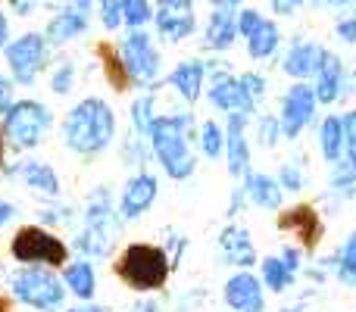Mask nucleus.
<instances>
[{
    "mask_svg": "<svg viewBox=\"0 0 356 312\" xmlns=\"http://www.w3.org/2000/svg\"><path fill=\"white\" fill-rule=\"evenodd\" d=\"M197 131V122L191 113H166L156 116L147 131L150 154L156 156L160 169L172 181H188L197 169V156L191 150V138Z\"/></svg>",
    "mask_w": 356,
    "mask_h": 312,
    "instance_id": "f257e3e1",
    "label": "nucleus"
},
{
    "mask_svg": "<svg viewBox=\"0 0 356 312\" xmlns=\"http://www.w3.org/2000/svg\"><path fill=\"white\" fill-rule=\"evenodd\" d=\"M116 138V116L110 104L100 97H88L69 110L63 119V144L79 156H97Z\"/></svg>",
    "mask_w": 356,
    "mask_h": 312,
    "instance_id": "f03ea898",
    "label": "nucleus"
},
{
    "mask_svg": "<svg viewBox=\"0 0 356 312\" xmlns=\"http://www.w3.org/2000/svg\"><path fill=\"white\" fill-rule=\"evenodd\" d=\"M169 272H172V256L156 244H129L116 263V275L138 294L166 288Z\"/></svg>",
    "mask_w": 356,
    "mask_h": 312,
    "instance_id": "7ed1b4c3",
    "label": "nucleus"
},
{
    "mask_svg": "<svg viewBox=\"0 0 356 312\" xmlns=\"http://www.w3.org/2000/svg\"><path fill=\"white\" fill-rule=\"evenodd\" d=\"M13 297L35 312H60L66 303V284L44 265H22L6 278Z\"/></svg>",
    "mask_w": 356,
    "mask_h": 312,
    "instance_id": "20e7f679",
    "label": "nucleus"
},
{
    "mask_svg": "<svg viewBox=\"0 0 356 312\" xmlns=\"http://www.w3.org/2000/svg\"><path fill=\"white\" fill-rule=\"evenodd\" d=\"M50 125H54V116H50V110L44 104H38V100H16V104L3 113L6 138H10V144H16V147H22V150L38 147Z\"/></svg>",
    "mask_w": 356,
    "mask_h": 312,
    "instance_id": "39448f33",
    "label": "nucleus"
},
{
    "mask_svg": "<svg viewBox=\"0 0 356 312\" xmlns=\"http://www.w3.org/2000/svg\"><path fill=\"white\" fill-rule=\"evenodd\" d=\"M13 259L22 265H66L69 247L47 228L25 225L13 238Z\"/></svg>",
    "mask_w": 356,
    "mask_h": 312,
    "instance_id": "423d86ee",
    "label": "nucleus"
},
{
    "mask_svg": "<svg viewBox=\"0 0 356 312\" xmlns=\"http://www.w3.org/2000/svg\"><path fill=\"white\" fill-rule=\"evenodd\" d=\"M119 60H122L129 81H135V85H141V88H150L156 81V75H160V50L154 47L150 35L141 28H131L129 35L122 38V44H119Z\"/></svg>",
    "mask_w": 356,
    "mask_h": 312,
    "instance_id": "0eeeda50",
    "label": "nucleus"
},
{
    "mask_svg": "<svg viewBox=\"0 0 356 312\" xmlns=\"http://www.w3.org/2000/svg\"><path fill=\"white\" fill-rule=\"evenodd\" d=\"M316 110H319V104H316L313 85H307V81H294V85L284 91L282 106H278V122H282L284 141H297V138L313 125Z\"/></svg>",
    "mask_w": 356,
    "mask_h": 312,
    "instance_id": "6e6552de",
    "label": "nucleus"
},
{
    "mask_svg": "<svg viewBox=\"0 0 356 312\" xmlns=\"http://www.w3.org/2000/svg\"><path fill=\"white\" fill-rule=\"evenodd\" d=\"M44 60H47V44L41 35H22L6 47V63L19 85H31L44 69Z\"/></svg>",
    "mask_w": 356,
    "mask_h": 312,
    "instance_id": "1a4fd4ad",
    "label": "nucleus"
},
{
    "mask_svg": "<svg viewBox=\"0 0 356 312\" xmlns=\"http://www.w3.org/2000/svg\"><path fill=\"white\" fill-rule=\"evenodd\" d=\"M222 300L232 312H266V288L250 269L234 272L222 288Z\"/></svg>",
    "mask_w": 356,
    "mask_h": 312,
    "instance_id": "9d476101",
    "label": "nucleus"
},
{
    "mask_svg": "<svg viewBox=\"0 0 356 312\" xmlns=\"http://www.w3.org/2000/svg\"><path fill=\"white\" fill-rule=\"evenodd\" d=\"M156 194H160L156 175H150V172H144V169L138 172V175H131L122 188V197H119V219L122 222L141 219V215L156 203Z\"/></svg>",
    "mask_w": 356,
    "mask_h": 312,
    "instance_id": "9b49d317",
    "label": "nucleus"
},
{
    "mask_svg": "<svg viewBox=\"0 0 356 312\" xmlns=\"http://www.w3.org/2000/svg\"><path fill=\"white\" fill-rule=\"evenodd\" d=\"M247 125H250V116H244V113L225 116V163L232 178H244L250 172V135H247Z\"/></svg>",
    "mask_w": 356,
    "mask_h": 312,
    "instance_id": "f8f14e48",
    "label": "nucleus"
},
{
    "mask_svg": "<svg viewBox=\"0 0 356 312\" xmlns=\"http://www.w3.org/2000/svg\"><path fill=\"white\" fill-rule=\"evenodd\" d=\"M154 22L166 41H184L197 25L194 3L191 0H160L154 10Z\"/></svg>",
    "mask_w": 356,
    "mask_h": 312,
    "instance_id": "ddd939ff",
    "label": "nucleus"
},
{
    "mask_svg": "<svg viewBox=\"0 0 356 312\" xmlns=\"http://www.w3.org/2000/svg\"><path fill=\"white\" fill-rule=\"evenodd\" d=\"M219 259L225 265H234V269H253L259 263L257 244H253L250 231L244 225H228L222 228L219 234Z\"/></svg>",
    "mask_w": 356,
    "mask_h": 312,
    "instance_id": "4468645a",
    "label": "nucleus"
},
{
    "mask_svg": "<svg viewBox=\"0 0 356 312\" xmlns=\"http://www.w3.org/2000/svg\"><path fill=\"white\" fill-rule=\"evenodd\" d=\"M278 228L294 234V238L300 240L303 250H316L319 240H322V219L313 206H307V203L282 209V215H278Z\"/></svg>",
    "mask_w": 356,
    "mask_h": 312,
    "instance_id": "2eb2a0df",
    "label": "nucleus"
},
{
    "mask_svg": "<svg viewBox=\"0 0 356 312\" xmlns=\"http://www.w3.org/2000/svg\"><path fill=\"white\" fill-rule=\"evenodd\" d=\"M241 188L247 194V203H253L257 209H266V213H282L284 209V190L278 184L275 175L269 172H247L241 178Z\"/></svg>",
    "mask_w": 356,
    "mask_h": 312,
    "instance_id": "dca6fc26",
    "label": "nucleus"
},
{
    "mask_svg": "<svg viewBox=\"0 0 356 312\" xmlns=\"http://www.w3.org/2000/svg\"><path fill=\"white\" fill-rule=\"evenodd\" d=\"M313 94H316V104L319 106H332L341 100L344 94V63H341L338 54L325 50L319 63V72H316V81H313Z\"/></svg>",
    "mask_w": 356,
    "mask_h": 312,
    "instance_id": "f3484780",
    "label": "nucleus"
},
{
    "mask_svg": "<svg viewBox=\"0 0 356 312\" xmlns=\"http://www.w3.org/2000/svg\"><path fill=\"white\" fill-rule=\"evenodd\" d=\"M322 56H325V47H319V44H313V41H294V44H291V50L284 54L282 69H284V75H291L294 81L316 79Z\"/></svg>",
    "mask_w": 356,
    "mask_h": 312,
    "instance_id": "a211bd4d",
    "label": "nucleus"
},
{
    "mask_svg": "<svg viewBox=\"0 0 356 312\" xmlns=\"http://www.w3.org/2000/svg\"><path fill=\"white\" fill-rule=\"evenodd\" d=\"M238 13H241V3H225V6H216L213 16H209V25H207V44L209 50H228L238 38Z\"/></svg>",
    "mask_w": 356,
    "mask_h": 312,
    "instance_id": "6ab92c4d",
    "label": "nucleus"
},
{
    "mask_svg": "<svg viewBox=\"0 0 356 312\" xmlns=\"http://www.w3.org/2000/svg\"><path fill=\"white\" fill-rule=\"evenodd\" d=\"M10 175L22 178L25 188H31L35 194L41 197H60V175L54 172V165L41 163V159H25V163H19L16 169H6Z\"/></svg>",
    "mask_w": 356,
    "mask_h": 312,
    "instance_id": "aec40b11",
    "label": "nucleus"
},
{
    "mask_svg": "<svg viewBox=\"0 0 356 312\" xmlns=\"http://www.w3.org/2000/svg\"><path fill=\"white\" fill-rule=\"evenodd\" d=\"M119 225L122 222H106V225H85L75 238V250H81L88 259H104L113 253L119 240Z\"/></svg>",
    "mask_w": 356,
    "mask_h": 312,
    "instance_id": "412c9836",
    "label": "nucleus"
},
{
    "mask_svg": "<svg viewBox=\"0 0 356 312\" xmlns=\"http://www.w3.org/2000/svg\"><path fill=\"white\" fill-rule=\"evenodd\" d=\"M207 97H209V104H213V110L225 113V116L241 113V85L228 69H216V72L209 75Z\"/></svg>",
    "mask_w": 356,
    "mask_h": 312,
    "instance_id": "4be33fe9",
    "label": "nucleus"
},
{
    "mask_svg": "<svg viewBox=\"0 0 356 312\" xmlns=\"http://www.w3.org/2000/svg\"><path fill=\"white\" fill-rule=\"evenodd\" d=\"M203 81H207V66H203L200 60H184L169 72V85H172L188 104H197V97L203 94Z\"/></svg>",
    "mask_w": 356,
    "mask_h": 312,
    "instance_id": "5701e85b",
    "label": "nucleus"
},
{
    "mask_svg": "<svg viewBox=\"0 0 356 312\" xmlns=\"http://www.w3.org/2000/svg\"><path fill=\"white\" fill-rule=\"evenodd\" d=\"M316 147H319L322 163H328V165L344 159V129H341V116L328 113V116L316 125Z\"/></svg>",
    "mask_w": 356,
    "mask_h": 312,
    "instance_id": "b1692460",
    "label": "nucleus"
},
{
    "mask_svg": "<svg viewBox=\"0 0 356 312\" xmlns=\"http://www.w3.org/2000/svg\"><path fill=\"white\" fill-rule=\"evenodd\" d=\"M63 284L69 288V294H75L79 300H94L97 294V272L88 259H75V263L63 265Z\"/></svg>",
    "mask_w": 356,
    "mask_h": 312,
    "instance_id": "393cba45",
    "label": "nucleus"
},
{
    "mask_svg": "<svg viewBox=\"0 0 356 312\" xmlns=\"http://www.w3.org/2000/svg\"><path fill=\"white\" fill-rule=\"evenodd\" d=\"M259 281L269 294H288L297 284V275L288 269L282 256H263L259 259Z\"/></svg>",
    "mask_w": 356,
    "mask_h": 312,
    "instance_id": "a878e982",
    "label": "nucleus"
},
{
    "mask_svg": "<svg viewBox=\"0 0 356 312\" xmlns=\"http://www.w3.org/2000/svg\"><path fill=\"white\" fill-rule=\"evenodd\" d=\"M85 28H88V13L81 10V6H75V10H63L60 16L50 19V25H47V41H54V44L72 41V38L81 35Z\"/></svg>",
    "mask_w": 356,
    "mask_h": 312,
    "instance_id": "bb28decb",
    "label": "nucleus"
},
{
    "mask_svg": "<svg viewBox=\"0 0 356 312\" xmlns=\"http://www.w3.org/2000/svg\"><path fill=\"white\" fill-rule=\"evenodd\" d=\"M325 265H328V272H332L338 281L356 284V231L347 234L344 244L338 247V253H334Z\"/></svg>",
    "mask_w": 356,
    "mask_h": 312,
    "instance_id": "cd10ccee",
    "label": "nucleus"
},
{
    "mask_svg": "<svg viewBox=\"0 0 356 312\" xmlns=\"http://www.w3.org/2000/svg\"><path fill=\"white\" fill-rule=\"evenodd\" d=\"M278 44H282V31H278V25L269 22V19H263L259 28L247 38V50H250L253 60H269L278 50Z\"/></svg>",
    "mask_w": 356,
    "mask_h": 312,
    "instance_id": "c85d7f7f",
    "label": "nucleus"
},
{
    "mask_svg": "<svg viewBox=\"0 0 356 312\" xmlns=\"http://www.w3.org/2000/svg\"><path fill=\"white\" fill-rule=\"evenodd\" d=\"M328 194L334 200H353L356 197V165L347 159H338L328 175Z\"/></svg>",
    "mask_w": 356,
    "mask_h": 312,
    "instance_id": "c756f323",
    "label": "nucleus"
},
{
    "mask_svg": "<svg viewBox=\"0 0 356 312\" xmlns=\"http://www.w3.org/2000/svg\"><path fill=\"white\" fill-rule=\"evenodd\" d=\"M238 85H241V113H244V116H253L257 106L263 104L269 81H266V75H259V72H244V75H238Z\"/></svg>",
    "mask_w": 356,
    "mask_h": 312,
    "instance_id": "7c9ffc66",
    "label": "nucleus"
},
{
    "mask_svg": "<svg viewBox=\"0 0 356 312\" xmlns=\"http://www.w3.org/2000/svg\"><path fill=\"white\" fill-rule=\"evenodd\" d=\"M197 147L207 159H219L225 156V125H219L216 119L197 125Z\"/></svg>",
    "mask_w": 356,
    "mask_h": 312,
    "instance_id": "2f4dec72",
    "label": "nucleus"
},
{
    "mask_svg": "<svg viewBox=\"0 0 356 312\" xmlns=\"http://www.w3.org/2000/svg\"><path fill=\"white\" fill-rule=\"evenodd\" d=\"M278 184H282V190L284 194H300L303 188H307V181H309V172H307V159L303 156H291V159H284L282 165H278Z\"/></svg>",
    "mask_w": 356,
    "mask_h": 312,
    "instance_id": "473e14b6",
    "label": "nucleus"
},
{
    "mask_svg": "<svg viewBox=\"0 0 356 312\" xmlns=\"http://www.w3.org/2000/svg\"><path fill=\"white\" fill-rule=\"evenodd\" d=\"M156 113H154V97L150 94H144V97H138L135 104H131V135L138 138H147L150 125H154Z\"/></svg>",
    "mask_w": 356,
    "mask_h": 312,
    "instance_id": "72a5a7b5",
    "label": "nucleus"
},
{
    "mask_svg": "<svg viewBox=\"0 0 356 312\" xmlns=\"http://www.w3.org/2000/svg\"><path fill=\"white\" fill-rule=\"evenodd\" d=\"M253 138H257V144L263 150H275L278 141H282V122H278V116H259Z\"/></svg>",
    "mask_w": 356,
    "mask_h": 312,
    "instance_id": "f704fd0d",
    "label": "nucleus"
},
{
    "mask_svg": "<svg viewBox=\"0 0 356 312\" xmlns=\"http://www.w3.org/2000/svg\"><path fill=\"white\" fill-rule=\"evenodd\" d=\"M119 3H122V22H129L131 28H141V25L154 16L147 0H119Z\"/></svg>",
    "mask_w": 356,
    "mask_h": 312,
    "instance_id": "c9c22d12",
    "label": "nucleus"
},
{
    "mask_svg": "<svg viewBox=\"0 0 356 312\" xmlns=\"http://www.w3.org/2000/svg\"><path fill=\"white\" fill-rule=\"evenodd\" d=\"M341 129H344V159L356 165V110H347L341 116Z\"/></svg>",
    "mask_w": 356,
    "mask_h": 312,
    "instance_id": "e433bc0d",
    "label": "nucleus"
},
{
    "mask_svg": "<svg viewBox=\"0 0 356 312\" xmlns=\"http://www.w3.org/2000/svg\"><path fill=\"white\" fill-rule=\"evenodd\" d=\"M263 19H266V16H259L257 10H241V13H238V35H241V38H250L253 31L259 28V22H263Z\"/></svg>",
    "mask_w": 356,
    "mask_h": 312,
    "instance_id": "4c0bfd02",
    "label": "nucleus"
},
{
    "mask_svg": "<svg viewBox=\"0 0 356 312\" xmlns=\"http://www.w3.org/2000/svg\"><path fill=\"white\" fill-rule=\"evenodd\" d=\"M72 81H75V69L66 63V66H60L54 72V81H50V88H54L56 94H69V91H72Z\"/></svg>",
    "mask_w": 356,
    "mask_h": 312,
    "instance_id": "58836bf2",
    "label": "nucleus"
},
{
    "mask_svg": "<svg viewBox=\"0 0 356 312\" xmlns=\"http://www.w3.org/2000/svg\"><path fill=\"white\" fill-rule=\"evenodd\" d=\"M278 256L284 259V263H288V269L294 272V275H300L303 269H307V265H303V247H294V244H284L282 247V253H278Z\"/></svg>",
    "mask_w": 356,
    "mask_h": 312,
    "instance_id": "ea45409f",
    "label": "nucleus"
},
{
    "mask_svg": "<svg viewBox=\"0 0 356 312\" xmlns=\"http://www.w3.org/2000/svg\"><path fill=\"white\" fill-rule=\"evenodd\" d=\"M334 31H338V41H344V44H356V16H344V19H338Z\"/></svg>",
    "mask_w": 356,
    "mask_h": 312,
    "instance_id": "a19ab883",
    "label": "nucleus"
},
{
    "mask_svg": "<svg viewBox=\"0 0 356 312\" xmlns=\"http://www.w3.org/2000/svg\"><path fill=\"white\" fill-rule=\"evenodd\" d=\"M119 22H122V3L119 0H104V25L116 28Z\"/></svg>",
    "mask_w": 356,
    "mask_h": 312,
    "instance_id": "79ce46f5",
    "label": "nucleus"
},
{
    "mask_svg": "<svg viewBox=\"0 0 356 312\" xmlns=\"http://www.w3.org/2000/svg\"><path fill=\"white\" fill-rule=\"evenodd\" d=\"M269 3H272V13H278V16H294L303 0H269Z\"/></svg>",
    "mask_w": 356,
    "mask_h": 312,
    "instance_id": "37998d69",
    "label": "nucleus"
},
{
    "mask_svg": "<svg viewBox=\"0 0 356 312\" xmlns=\"http://www.w3.org/2000/svg\"><path fill=\"white\" fill-rule=\"evenodd\" d=\"M13 106V81L6 75H0V113H6Z\"/></svg>",
    "mask_w": 356,
    "mask_h": 312,
    "instance_id": "c03bdc74",
    "label": "nucleus"
},
{
    "mask_svg": "<svg viewBox=\"0 0 356 312\" xmlns=\"http://www.w3.org/2000/svg\"><path fill=\"white\" fill-rule=\"evenodd\" d=\"M241 206H247V194H244V188L238 184V188L232 190V206H228V215H238Z\"/></svg>",
    "mask_w": 356,
    "mask_h": 312,
    "instance_id": "a18cd8bd",
    "label": "nucleus"
},
{
    "mask_svg": "<svg viewBox=\"0 0 356 312\" xmlns=\"http://www.w3.org/2000/svg\"><path fill=\"white\" fill-rule=\"evenodd\" d=\"M10 6L19 13V16H29V13L38 6V0H10Z\"/></svg>",
    "mask_w": 356,
    "mask_h": 312,
    "instance_id": "49530a36",
    "label": "nucleus"
},
{
    "mask_svg": "<svg viewBox=\"0 0 356 312\" xmlns=\"http://www.w3.org/2000/svg\"><path fill=\"white\" fill-rule=\"evenodd\" d=\"M13 219H16V206L13 203H0V228L10 225Z\"/></svg>",
    "mask_w": 356,
    "mask_h": 312,
    "instance_id": "de8ad7c7",
    "label": "nucleus"
},
{
    "mask_svg": "<svg viewBox=\"0 0 356 312\" xmlns=\"http://www.w3.org/2000/svg\"><path fill=\"white\" fill-rule=\"evenodd\" d=\"M125 312H160V306H156L154 300H141V303H135V306L125 309Z\"/></svg>",
    "mask_w": 356,
    "mask_h": 312,
    "instance_id": "09e8293b",
    "label": "nucleus"
},
{
    "mask_svg": "<svg viewBox=\"0 0 356 312\" xmlns=\"http://www.w3.org/2000/svg\"><path fill=\"white\" fill-rule=\"evenodd\" d=\"M66 312H110V309H106V306H94V303H85V306H72Z\"/></svg>",
    "mask_w": 356,
    "mask_h": 312,
    "instance_id": "8fccbe9b",
    "label": "nucleus"
},
{
    "mask_svg": "<svg viewBox=\"0 0 356 312\" xmlns=\"http://www.w3.org/2000/svg\"><path fill=\"white\" fill-rule=\"evenodd\" d=\"M3 44H6V16L0 13V47H3Z\"/></svg>",
    "mask_w": 356,
    "mask_h": 312,
    "instance_id": "3c124183",
    "label": "nucleus"
},
{
    "mask_svg": "<svg viewBox=\"0 0 356 312\" xmlns=\"http://www.w3.org/2000/svg\"><path fill=\"white\" fill-rule=\"evenodd\" d=\"M278 312H307V303H294V306H282Z\"/></svg>",
    "mask_w": 356,
    "mask_h": 312,
    "instance_id": "603ef678",
    "label": "nucleus"
},
{
    "mask_svg": "<svg viewBox=\"0 0 356 312\" xmlns=\"http://www.w3.org/2000/svg\"><path fill=\"white\" fill-rule=\"evenodd\" d=\"M319 3H328V6H347V3H353V0H319Z\"/></svg>",
    "mask_w": 356,
    "mask_h": 312,
    "instance_id": "864d4df0",
    "label": "nucleus"
},
{
    "mask_svg": "<svg viewBox=\"0 0 356 312\" xmlns=\"http://www.w3.org/2000/svg\"><path fill=\"white\" fill-rule=\"evenodd\" d=\"M225 3H241V0H213V6H225Z\"/></svg>",
    "mask_w": 356,
    "mask_h": 312,
    "instance_id": "5fc2aeb1",
    "label": "nucleus"
},
{
    "mask_svg": "<svg viewBox=\"0 0 356 312\" xmlns=\"http://www.w3.org/2000/svg\"><path fill=\"white\" fill-rule=\"evenodd\" d=\"M88 3H91V0H79V6H81V10H88Z\"/></svg>",
    "mask_w": 356,
    "mask_h": 312,
    "instance_id": "6e6d98bb",
    "label": "nucleus"
},
{
    "mask_svg": "<svg viewBox=\"0 0 356 312\" xmlns=\"http://www.w3.org/2000/svg\"><path fill=\"white\" fill-rule=\"evenodd\" d=\"M0 156H3V141H0Z\"/></svg>",
    "mask_w": 356,
    "mask_h": 312,
    "instance_id": "4d7b16f0",
    "label": "nucleus"
},
{
    "mask_svg": "<svg viewBox=\"0 0 356 312\" xmlns=\"http://www.w3.org/2000/svg\"><path fill=\"white\" fill-rule=\"evenodd\" d=\"M0 312H3V300H0Z\"/></svg>",
    "mask_w": 356,
    "mask_h": 312,
    "instance_id": "13d9d810",
    "label": "nucleus"
}]
</instances>
